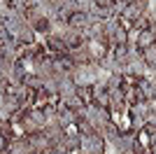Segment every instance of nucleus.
<instances>
[{"label":"nucleus","mask_w":156,"mask_h":154,"mask_svg":"<svg viewBox=\"0 0 156 154\" xmlns=\"http://www.w3.org/2000/svg\"><path fill=\"white\" fill-rule=\"evenodd\" d=\"M103 77V70L98 68V63H84V65H77L75 72H72V79L77 86H93L96 82H100Z\"/></svg>","instance_id":"obj_1"},{"label":"nucleus","mask_w":156,"mask_h":154,"mask_svg":"<svg viewBox=\"0 0 156 154\" xmlns=\"http://www.w3.org/2000/svg\"><path fill=\"white\" fill-rule=\"evenodd\" d=\"M84 119L91 124L96 131H100L107 122H112V112H110V108H103V105H98V103H91V105H86V117Z\"/></svg>","instance_id":"obj_2"},{"label":"nucleus","mask_w":156,"mask_h":154,"mask_svg":"<svg viewBox=\"0 0 156 154\" xmlns=\"http://www.w3.org/2000/svg\"><path fill=\"white\" fill-rule=\"evenodd\" d=\"M105 147H107V140L103 138L100 131L82 135V145H79V152L82 154H105Z\"/></svg>","instance_id":"obj_3"},{"label":"nucleus","mask_w":156,"mask_h":154,"mask_svg":"<svg viewBox=\"0 0 156 154\" xmlns=\"http://www.w3.org/2000/svg\"><path fill=\"white\" fill-rule=\"evenodd\" d=\"M44 49L51 54V56H58V54H70V49H68V45H65L63 40V33H51V35H47L44 38Z\"/></svg>","instance_id":"obj_4"},{"label":"nucleus","mask_w":156,"mask_h":154,"mask_svg":"<svg viewBox=\"0 0 156 154\" xmlns=\"http://www.w3.org/2000/svg\"><path fill=\"white\" fill-rule=\"evenodd\" d=\"M75 68H77V63L72 61L70 54H58V56H54V77L72 75Z\"/></svg>","instance_id":"obj_5"},{"label":"nucleus","mask_w":156,"mask_h":154,"mask_svg":"<svg viewBox=\"0 0 156 154\" xmlns=\"http://www.w3.org/2000/svg\"><path fill=\"white\" fill-rule=\"evenodd\" d=\"M63 40H65V45H68V49H70V51L82 49V47L89 45L84 31H77V28H65V31H63Z\"/></svg>","instance_id":"obj_6"},{"label":"nucleus","mask_w":156,"mask_h":154,"mask_svg":"<svg viewBox=\"0 0 156 154\" xmlns=\"http://www.w3.org/2000/svg\"><path fill=\"white\" fill-rule=\"evenodd\" d=\"M26 138H28V145H30L33 152H40V154H42L44 149L51 147V142H49V138H47L44 128H37V131H33V133H28Z\"/></svg>","instance_id":"obj_7"},{"label":"nucleus","mask_w":156,"mask_h":154,"mask_svg":"<svg viewBox=\"0 0 156 154\" xmlns=\"http://www.w3.org/2000/svg\"><path fill=\"white\" fill-rule=\"evenodd\" d=\"M28 26L35 31V35H37V38H47V35H51V33H61L58 28L54 26V21L49 19V16H40V19L30 21Z\"/></svg>","instance_id":"obj_8"},{"label":"nucleus","mask_w":156,"mask_h":154,"mask_svg":"<svg viewBox=\"0 0 156 154\" xmlns=\"http://www.w3.org/2000/svg\"><path fill=\"white\" fill-rule=\"evenodd\" d=\"M26 24H28V21H26V12H16V9H12V12H9V16L2 21V26H5L12 35H16V33H19Z\"/></svg>","instance_id":"obj_9"},{"label":"nucleus","mask_w":156,"mask_h":154,"mask_svg":"<svg viewBox=\"0 0 156 154\" xmlns=\"http://www.w3.org/2000/svg\"><path fill=\"white\" fill-rule=\"evenodd\" d=\"M91 24H98L91 16V12H72L70 21H68V28H77V31H86Z\"/></svg>","instance_id":"obj_10"},{"label":"nucleus","mask_w":156,"mask_h":154,"mask_svg":"<svg viewBox=\"0 0 156 154\" xmlns=\"http://www.w3.org/2000/svg\"><path fill=\"white\" fill-rule=\"evenodd\" d=\"M56 79H58V98L68 101L77 94V84H75L72 75H63V77H56Z\"/></svg>","instance_id":"obj_11"},{"label":"nucleus","mask_w":156,"mask_h":154,"mask_svg":"<svg viewBox=\"0 0 156 154\" xmlns=\"http://www.w3.org/2000/svg\"><path fill=\"white\" fill-rule=\"evenodd\" d=\"M30 152V145H28L26 135H14L7 142V154H28Z\"/></svg>","instance_id":"obj_12"},{"label":"nucleus","mask_w":156,"mask_h":154,"mask_svg":"<svg viewBox=\"0 0 156 154\" xmlns=\"http://www.w3.org/2000/svg\"><path fill=\"white\" fill-rule=\"evenodd\" d=\"M124 75H130V77H144L149 75V68L144 63L142 58H135V61H128L124 65Z\"/></svg>","instance_id":"obj_13"},{"label":"nucleus","mask_w":156,"mask_h":154,"mask_svg":"<svg viewBox=\"0 0 156 154\" xmlns=\"http://www.w3.org/2000/svg\"><path fill=\"white\" fill-rule=\"evenodd\" d=\"M44 133H47V138H49L51 145H63V140H65V128L58 126L56 122L47 124V126H44Z\"/></svg>","instance_id":"obj_14"},{"label":"nucleus","mask_w":156,"mask_h":154,"mask_svg":"<svg viewBox=\"0 0 156 154\" xmlns=\"http://www.w3.org/2000/svg\"><path fill=\"white\" fill-rule=\"evenodd\" d=\"M100 133H103V138L107 140V145H114V142L121 138V133H124V131H121V126H119V124L107 122L103 128H100Z\"/></svg>","instance_id":"obj_15"},{"label":"nucleus","mask_w":156,"mask_h":154,"mask_svg":"<svg viewBox=\"0 0 156 154\" xmlns=\"http://www.w3.org/2000/svg\"><path fill=\"white\" fill-rule=\"evenodd\" d=\"M84 35H86V40H89V42H100V40H105V21L91 24V26L84 31Z\"/></svg>","instance_id":"obj_16"},{"label":"nucleus","mask_w":156,"mask_h":154,"mask_svg":"<svg viewBox=\"0 0 156 154\" xmlns=\"http://www.w3.org/2000/svg\"><path fill=\"white\" fill-rule=\"evenodd\" d=\"M133 45H137V49L142 51V49H147V47L156 45V35L149 31V28H142V31L137 33V38H135V42H133Z\"/></svg>","instance_id":"obj_17"},{"label":"nucleus","mask_w":156,"mask_h":154,"mask_svg":"<svg viewBox=\"0 0 156 154\" xmlns=\"http://www.w3.org/2000/svg\"><path fill=\"white\" fill-rule=\"evenodd\" d=\"M44 82H47V77L44 75H40V72H28L26 79H23V84H26L30 91H40V89H44Z\"/></svg>","instance_id":"obj_18"},{"label":"nucleus","mask_w":156,"mask_h":154,"mask_svg":"<svg viewBox=\"0 0 156 154\" xmlns=\"http://www.w3.org/2000/svg\"><path fill=\"white\" fill-rule=\"evenodd\" d=\"M110 51H112V56H114V61H119L121 65L128 63V58H130V47H128V42H126V45H112Z\"/></svg>","instance_id":"obj_19"},{"label":"nucleus","mask_w":156,"mask_h":154,"mask_svg":"<svg viewBox=\"0 0 156 154\" xmlns=\"http://www.w3.org/2000/svg\"><path fill=\"white\" fill-rule=\"evenodd\" d=\"M14 38H16V42H19L21 47H26V45H33V42H37V35H35V31H33L30 26H23V28H21L19 33H16V35H14Z\"/></svg>","instance_id":"obj_20"},{"label":"nucleus","mask_w":156,"mask_h":154,"mask_svg":"<svg viewBox=\"0 0 156 154\" xmlns=\"http://www.w3.org/2000/svg\"><path fill=\"white\" fill-rule=\"evenodd\" d=\"M140 58L147 63V68H151V65L156 63V45H151V47H147V49H142Z\"/></svg>","instance_id":"obj_21"},{"label":"nucleus","mask_w":156,"mask_h":154,"mask_svg":"<svg viewBox=\"0 0 156 154\" xmlns=\"http://www.w3.org/2000/svg\"><path fill=\"white\" fill-rule=\"evenodd\" d=\"M107 5H110V9H112V16H119V19H121V14L126 12L128 2H126V0H112V2H107Z\"/></svg>","instance_id":"obj_22"},{"label":"nucleus","mask_w":156,"mask_h":154,"mask_svg":"<svg viewBox=\"0 0 156 154\" xmlns=\"http://www.w3.org/2000/svg\"><path fill=\"white\" fill-rule=\"evenodd\" d=\"M7 142H9V138H7V133L0 126V154H7Z\"/></svg>","instance_id":"obj_23"},{"label":"nucleus","mask_w":156,"mask_h":154,"mask_svg":"<svg viewBox=\"0 0 156 154\" xmlns=\"http://www.w3.org/2000/svg\"><path fill=\"white\" fill-rule=\"evenodd\" d=\"M5 96H7V84H0V103L5 101Z\"/></svg>","instance_id":"obj_24"},{"label":"nucleus","mask_w":156,"mask_h":154,"mask_svg":"<svg viewBox=\"0 0 156 154\" xmlns=\"http://www.w3.org/2000/svg\"><path fill=\"white\" fill-rule=\"evenodd\" d=\"M0 84H7V72L0 70Z\"/></svg>","instance_id":"obj_25"},{"label":"nucleus","mask_w":156,"mask_h":154,"mask_svg":"<svg viewBox=\"0 0 156 154\" xmlns=\"http://www.w3.org/2000/svg\"><path fill=\"white\" fill-rule=\"evenodd\" d=\"M28 154H40V152H33V149H30V152H28Z\"/></svg>","instance_id":"obj_26"}]
</instances>
